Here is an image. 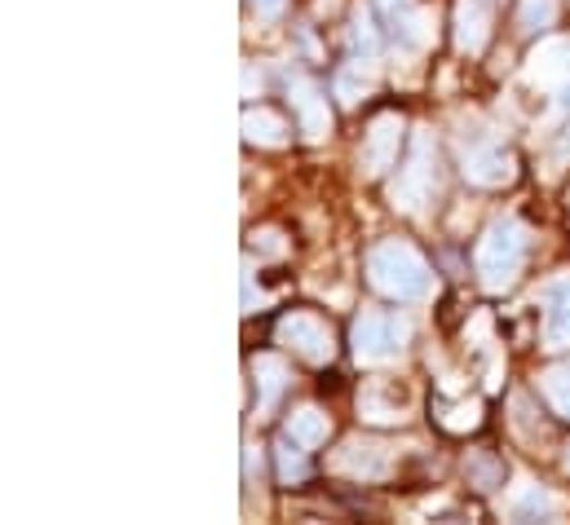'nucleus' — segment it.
I'll use <instances>...</instances> for the list:
<instances>
[{
  "instance_id": "nucleus-22",
  "label": "nucleus",
  "mask_w": 570,
  "mask_h": 525,
  "mask_svg": "<svg viewBox=\"0 0 570 525\" xmlns=\"http://www.w3.org/2000/svg\"><path fill=\"white\" fill-rule=\"evenodd\" d=\"M567 468H570V459H567Z\"/></svg>"
},
{
  "instance_id": "nucleus-9",
  "label": "nucleus",
  "mask_w": 570,
  "mask_h": 525,
  "mask_svg": "<svg viewBox=\"0 0 570 525\" xmlns=\"http://www.w3.org/2000/svg\"><path fill=\"white\" fill-rule=\"evenodd\" d=\"M540 305H544V345L549 349H570V274L544 283Z\"/></svg>"
},
{
  "instance_id": "nucleus-1",
  "label": "nucleus",
  "mask_w": 570,
  "mask_h": 525,
  "mask_svg": "<svg viewBox=\"0 0 570 525\" xmlns=\"http://www.w3.org/2000/svg\"><path fill=\"white\" fill-rule=\"evenodd\" d=\"M367 278L381 296L399 300V305H412V300H425L433 291V269L429 261L403 239H385L367 252Z\"/></svg>"
},
{
  "instance_id": "nucleus-10",
  "label": "nucleus",
  "mask_w": 570,
  "mask_h": 525,
  "mask_svg": "<svg viewBox=\"0 0 570 525\" xmlns=\"http://www.w3.org/2000/svg\"><path fill=\"white\" fill-rule=\"evenodd\" d=\"M287 98H292L296 120H301V129L309 132V137H323V132H327V125H332V116H327V98H323V89H318L314 80L292 76V80H287Z\"/></svg>"
},
{
  "instance_id": "nucleus-6",
  "label": "nucleus",
  "mask_w": 570,
  "mask_h": 525,
  "mask_svg": "<svg viewBox=\"0 0 570 525\" xmlns=\"http://www.w3.org/2000/svg\"><path fill=\"white\" fill-rule=\"evenodd\" d=\"M279 340L305 363H332V331L314 314H287L279 323Z\"/></svg>"
},
{
  "instance_id": "nucleus-7",
  "label": "nucleus",
  "mask_w": 570,
  "mask_h": 525,
  "mask_svg": "<svg viewBox=\"0 0 570 525\" xmlns=\"http://www.w3.org/2000/svg\"><path fill=\"white\" fill-rule=\"evenodd\" d=\"M464 177L473 186H504L513 181V155L491 146V141H464Z\"/></svg>"
},
{
  "instance_id": "nucleus-20",
  "label": "nucleus",
  "mask_w": 570,
  "mask_h": 525,
  "mask_svg": "<svg viewBox=\"0 0 570 525\" xmlns=\"http://www.w3.org/2000/svg\"><path fill=\"white\" fill-rule=\"evenodd\" d=\"M253 9H257L262 18H275V13L284 9V0H253Z\"/></svg>"
},
{
  "instance_id": "nucleus-11",
  "label": "nucleus",
  "mask_w": 570,
  "mask_h": 525,
  "mask_svg": "<svg viewBox=\"0 0 570 525\" xmlns=\"http://www.w3.org/2000/svg\"><path fill=\"white\" fill-rule=\"evenodd\" d=\"M336 468L354 473V477H385L390 473V450L376 442H345V450L336 455Z\"/></svg>"
},
{
  "instance_id": "nucleus-17",
  "label": "nucleus",
  "mask_w": 570,
  "mask_h": 525,
  "mask_svg": "<svg viewBox=\"0 0 570 525\" xmlns=\"http://www.w3.org/2000/svg\"><path fill=\"white\" fill-rule=\"evenodd\" d=\"M553 18H558V0H522V9H518V27H522L527 36L549 31Z\"/></svg>"
},
{
  "instance_id": "nucleus-4",
  "label": "nucleus",
  "mask_w": 570,
  "mask_h": 525,
  "mask_svg": "<svg viewBox=\"0 0 570 525\" xmlns=\"http://www.w3.org/2000/svg\"><path fill=\"white\" fill-rule=\"evenodd\" d=\"M433 190H438V155H433L429 132H416V137H412V155H407V164L399 168L390 195H394V208L421 212L429 199H433Z\"/></svg>"
},
{
  "instance_id": "nucleus-12",
  "label": "nucleus",
  "mask_w": 570,
  "mask_h": 525,
  "mask_svg": "<svg viewBox=\"0 0 570 525\" xmlns=\"http://www.w3.org/2000/svg\"><path fill=\"white\" fill-rule=\"evenodd\" d=\"M487 4L482 0H460L455 4V44L464 49V53H482V44H487Z\"/></svg>"
},
{
  "instance_id": "nucleus-16",
  "label": "nucleus",
  "mask_w": 570,
  "mask_h": 525,
  "mask_svg": "<svg viewBox=\"0 0 570 525\" xmlns=\"http://www.w3.org/2000/svg\"><path fill=\"white\" fill-rule=\"evenodd\" d=\"M244 132H248V141H262V146H279L284 141L287 125L279 116H271V111H248L244 116Z\"/></svg>"
},
{
  "instance_id": "nucleus-21",
  "label": "nucleus",
  "mask_w": 570,
  "mask_h": 525,
  "mask_svg": "<svg viewBox=\"0 0 570 525\" xmlns=\"http://www.w3.org/2000/svg\"><path fill=\"white\" fill-rule=\"evenodd\" d=\"M562 107H570V80L562 85Z\"/></svg>"
},
{
  "instance_id": "nucleus-15",
  "label": "nucleus",
  "mask_w": 570,
  "mask_h": 525,
  "mask_svg": "<svg viewBox=\"0 0 570 525\" xmlns=\"http://www.w3.org/2000/svg\"><path fill=\"white\" fill-rule=\"evenodd\" d=\"M540 389H544V397H549V406H553L562 419H570V363L549 367L544 380H540Z\"/></svg>"
},
{
  "instance_id": "nucleus-18",
  "label": "nucleus",
  "mask_w": 570,
  "mask_h": 525,
  "mask_svg": "<svg viewBox=\"0 0 570 525\" xmlns=\"http://www.w3.org/2000/svg\"><path fill=\"white\" fill-rule=\"evenodd\" d=\"M275 450H279V477H284L287 486H292V482H301V477H305V446H301V442H292V437L284 433V442H279Z\"/></svg>"
},
{
  "instance_id": "nucleus-3",
  "label": "nucleus",
  "mask_w": 570,
  "mask_h": 525,
  "mask_svg": "<svg viewBox=\"0 0 570 525\" xmlns=\"http://www.w3.org/2000/svg\"><path fill=\"white\" fill-rule=\"evenodd\" d=\"M407 340H412V323L403 314H381V309L358 314L354 331H350L358 363H394V358H403Z\"/></svg>"
},
{
  "instance_id": "nucleus-5",
  "label": "nucleus",
  "mask_w": 570,
  "mask_h": 525,
  "mask_svg": "<svg viewBox=\"0 0 570 525\" xmlns=\"http://www.w3.org/2000/svg\"><path fill=\"white\" fill-rule=\"evenodd\" d=\"M376 13H381L390 40H394L403 53L425 49L429 27H425V9H421L416 0H376Z\"/></svg>"
},
{
  "instance_id": "nucleus-14",
  "label": "nucleus",
  "mask_w": 570,
  "mask_h": 525,
  "mask_svg": "<svg viewBox=\"0 0 570 525\" xmlns=\"http://www.w3.org/2000/svg\"><path fill=\"white\" fill-rule=\"evenodd\" d=\"M253 376H257V389H262V410H271L279 402V394L287 389V367L279 358H257Z\"/></svg>"
},
{
  "instance_id": "nucleus-2",
  "label": "nucleus",
  "mask_w": 570,
  "mask_h": 525,
  "mask_svg": "<svg viewBox=\"0 0 570 525\" xmlns=\"http://www.w3.org/2000/svg\"><path fill=\"white\" fill-rule=\"evenodd\" d=\"M527 252H531V235L522 221L513 217H500L487 226V235L478 239V252H473V265H478V278L487 291H509L527 265Z\"/></svg>"
},
{
  "instance_id": "nucleus-13",
  "label": "nucleus",
  "mask_w": 570,
  "mask_h": 525,
  "mask_svg": "<svg viewBox=\"0 0 570 525\" xmlns=\"http://www.w3.org/2000/svg\"><path fill=\"white\" fill-rule=\"evenodd\" d=\"M287 437H292V442H301L305 450L323 446V442H327V415H323V410H314V406L296 410V415L287 419Z\"/></svg>"
},
{
  "instance_id": "nucleus-8",
  "label": "nucleus",
  "mask_w": 570,
  "mask_h": 525,
  "mask_svg": "<svg viewBox=\"0 0 570 525\" xmlns=\"http://www.w3.org/2000/svg\"><path fill=\"white\" fill-rule=\"evenodd\" d=\"M399 141H403V120L399 116H381L367 137H363V150H358V164H363V172H385L394 159H399Z\"/></svg>"
},
{
  "instance_id": "nucleus-19",
  "label": "nucleus",
  "mask_w": 570,
  "mask_h": 525,
  "mask_svg": "<svg viewBox=\"0 0 570 525\" xmlns=\"http://www.w3.org/2000/svg\"><path fill=\"white\" fill-rule=\"evenodd\" d=\"M540 513H553V499L540 491H531L522 504H513V517H540Z\"/></svg>"
}]
</instances>
